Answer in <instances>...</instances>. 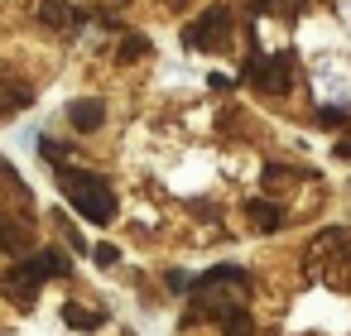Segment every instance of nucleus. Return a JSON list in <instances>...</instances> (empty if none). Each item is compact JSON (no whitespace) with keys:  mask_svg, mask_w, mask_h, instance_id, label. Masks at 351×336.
Segmentation results:
<instances>
[{"mask_svg":"<svg viewBox=\"0 0 351 336\" xmlns=\"http://www.w3.org/2000/svg\"><path fill=\"white\" fill-rule=\"evenodd\" d=\"M39 154H44V159H49L53 168H63V154H68V149H63L58 140H49V135H39Z\"/></svg>","mask_w":351,"mask_h":336,"instance_id":"4468645a","label":"nucleus"},{"mask_svg":"<svg viewBox=\"0 0 351 336\" xmlns=\"http://www.w3.org/2000/svg\"><path fill=\"white\" fill-rule=\"evenodd\" d=\"M0 173H5V164H0Z\"/></svg>","mask_w":351,"mask_h":336,"instance_id":"a211bd4d","label":"nucleus"},{"mask_svg":"<svg viewBox=\"0 0 351 336\" xmlns=\"http://www.w3.org/2000/svg\"><path fill=\"white\" fill-rule=\"evenodd\" d=\"M337 159H341V164H351V140H341V144H337Z\"/></svg>","mask_w":351,"mask_h":336,"instance_id":"f3484780","label":"nucleus"},{"mask_svg":"<svg viewBox=\"0 0 351 336\" xmlns=\"http://www.w3.org/2000/svg\"><path fill=\"white\" fill-rule=\"evenodd\" d=\"M221 39H231V10H226V5L202 10V15L183 29V49H193V53H212V49H221Z\"/></svg>","mask_w":351,"mask_h":336,"instance_id":"f03ea898","label":"nucleus"},{"mask_svg":"<svg viewBox=\"0 0 351 336\" xmlns=\"http://www.w3.org/2000/svg\"><path fill=\"white\" fill-rule=\"evenodd\" d=\"M101 120H106V101H101V96H82V101H73V106H68V125H73V130H82V135L101 130Z\"/></svg>","mask_w":351,"mask_h":336,"instance_id":"39448f33","label":"nucleus"},{"mask_svg":"<svg viewBox=\"0 0 351 336\" xmlns=\"http://www.w3.org/2000/svg\"><path fill=\"white\" fill-rule=\"evenodd\" d=\"M58 173H63V197L77 207L82 221L106 226L116 216V192H111V183L101 173H87V168H58Z\"/></svg>","mask_w":351,"mask_h":336,"instance_id":"f257e3e1","label":"nucleus"},{"mask_svg":"<svg viewBox=\"0 0 351 336\" xmlns=\"http://www.w3.org/2000/svg\"><path fill=\"white\" fill-rule=\"evenodd\" d=\"M92 259H97V264H116V259H121V250H116V245H97V250H92Z\"/></svg>","mask_w":351,"mask_h":336,"instance_id":"dca6fc26","label":"nucleus"},{"mask_svg":"<svg viewBox=\"0 0 351 336\" xmlns=\"http://www.w3.org/2000/svg\"><path fill=\"white\" fill-rule=\"evenodd\" d=\"M29 264H34V274H39L44 283L68 274V255H63V250H39V255H29Z\"/></svg>","mask_w":351,"mask_h":336,"instance_id":"9d476101","label":"nucleus"},{"mask_svg":"<svg viewBox=\"0 0 351 336\" xmlns=\"http://www.w3.org/2000/svg\"><path fill=\"white\" fill-rule=\"evenodd\" d=\"M63 322L77 326V331H101L106 326V312H92L87 302H63Z\"/></svg>","mask_w":351,"mask_h":336,"instance_id":"1a4fd4ad","label":"nucleus"},{"mask_svg":"<svg viewBox=\"0 0 351 336\" xmlns=\"http://www.w3.org/2000/svg\"><path fill=\"white\" fill-rule=\"evenodd\" d=\"M34 101V87L20 82V77H0V116H15Z\"/></svg>","mask_w":351,"mask_h":336,"instance_id":"423d86ee","label":"nucleus"},{"mask_svg":"<svg viewBox=\"0 0 351 336\" xmlns=\"http://www.w3.org/2000/svg\"><path fill=\"white\" fill-rule=\"evenodd\" d=\"M245 216H250V226H255V231H265V235H269V231H279V221H284V211H279L274 202H260V197H250V202H245Z\"/></svg>","mask_w":351,"mask_h":336,"instance_id":"6e6552de","label":"nucleus"},{"mask_svg":"<svg viewBox=\"0 0 351 336\" xmlns=\"http://www.w3.org/2000/svg\"><path fill=\"white\" fill-rule=\"evenodd\" d=\"M303 0H255V15H298Z\"/></svg>","mask_w":351,"mask_h":336,"instance_id":"f8f14e48","label":"nucleus"},{"mask_svg":"<svg viewBox=\"0 0 351 336\" xmlns=\"http://www.w3.org/2000/svg\"><path fill=\"white\" fill-rule=\"evenodd\" d=\"M149 53V39H140V34H130L121 49H116V63H135V58H145Z\"/></svg>","mask_w":351,"mask_h":336,"instance_id":"ddd939ff","label":"nucleus"},{"mask_svg":"<svg viewBox=\"0 0 351 336\" xmlns=\"http://www.w3.org/2000/svg\"><path fill=\"white\" fill-rule=\"evenodd\" d=\"M221 331L226 336H255V322L245 307H231V312H221Z\"/></svg>","mask_w":351,"mask_h":336,"instance_id":"9b49d317","label":"nucleus"},{"mask_svg":"<svg viewBox=\"0 0 351 336\" xmlns=\"http://www.w3.org/2000/svg\"><path fill=\"white\" fill-rule=\"evenodd\" d=\"M39 288H44V279L34 274L29 259H20V264H10L5 274H0V293H5L15 307H34L39 302Z\"/></svg>","mask_w":351,"mask_h":336,"instance_id":"20e7f679","label":"nucleus"},{"mask_svg":"<svg viewBox=\"0 0 351 336\" xmlns=\"http://www.w3.org/2000/svg\"><path fill=\"white\" fill-rule=\"evenodd\" d=\"M293 178H303L298 168H265V188H279V183H293Z\"/></svg>","mask_w":351,"mask_h":336,"instance_id":"2eb2a0df","label":"nucleus"},{"mask_svg":"<svg viewBox=\"0 0 351 336\" xmlns=\"http://www.w3.org/2000/svg\"><path fill=\"white\" fill-rule=\"evenodd\" d=\"M245 77H255V87L260 92H274V96H284L289 87H293V53H269V58H260V53H250V63H245Z\"/></svg>","mask_w":351,"mask_h":336,"instance_id":"7ed1b4c3","label":"nucleus"},{"mask_svg":"<svg viewBox=\"0 0 351 336\" xmlns=\"http://www.w3.org/2000/svg\"><path fill=\"white\" fill-rule=\"evenodd\" d=\"M39 20H44L49 29H77V25H82V15L68 5V0H39Z\"/></svg>","mask_w":351,"mask_h":336,"instance_id":"0eeeda50","label":"nucleus"}]
</instances>
